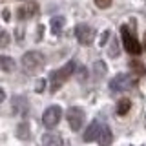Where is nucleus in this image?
Instances as JSON below:
<instances>
[{
    "label": "nucleus",
    "mask_w": 146,
    "mask_h": 146,
    "mask_svg": "<svg viewBox=\"0 0 146 146\" xmlns=\"http://www.w3.org/2000/svg\"><path fill=\"white\" fill-rule=\"evenodd\" d=\"M15 60L11 57H6V55H0V70L2 71H13L15 70Z\"/></svg>",
    "instance_id": "nucleus-12"
},
{
    "label": "nucleus",
    "mask_w": 146,
    "mask_h": 146,
    "mask_svg": "<svg viewBox=\"0 0 146 146\" xmlns=\"http://www.w3.org/2000/svg\"><path fill=\"white\" fill-rule=\"evenodd\" d=\"M97 141H99L100 146H111V143H113V131L110 130V126H106V124L100 126Z\"/></svg>",
    "instance_id": "nucleus-9"
},
{
    "label": "nucleus",
    "mask_w": 146,
    "mask_h": 146,
    "mask_svg": "<svg viewBox=\"0 0 146 146\" xmlns=\"http://www.w3.org/2000/svg\"><path fill=\"white\" fill-rule=\"evenodd\" d=\"M66 119H68V122H70L71 130H73V131H79L80 128H82V124H84V110L79 108V106L68 108Z\"/></svg>",
    "instance_id": "nucleus-5"
},
{
    "label": "nucleus",
    "mask_w": 146,
    "mask_h": 146,
    "mask_svg": "<svg viewBox=\"0 0 146 146\" xmlns=\"http://www.w3.org/2000/svg\"><path fill=\"white\" fill-rule=\"evenodd\" d=\"M75 36L80 46H90L95 38V29L88 24H79L75 27Z\"/></svg>",
    "instance_id": "nucleus-6"
},
{
    "label": "nucleus",
    "mask_w": 146,
    "mask_h": 146,
    "mask_svg": "<svg viewBox=\"0 0 146 146\" xmlns=\"http://www.w3.org/2000/svg\"><path fill=\"white\" fill-rule=\"evenodd\" d=\"M44 62V55L40 51H27L22 57V68L26 73H36L38 70H42Z\"/></svg>",
    "instance_id": "nucleus-2"
},
{
    "label": "nucleus",
    "mask_w": 146,
    "mask_h": 146,
    "mask_svg": "<svg viewBox=\"0 0 146 146\" xmlns=\"http://www.w3.org/2000/svg\"><path fill=\"white\" fill-rule=\"evenodd\" d=\"M86 77H88V75H86V68H80V70H79V80H84Z\"/></svg>",
    "instance_id": "nucleus-23"
},
{
    "label": "nucleus",
    "mask_w": 146,
    "mask_h": 146,
    "mask_svg": "<svg viewBox=\"0 0 146 146\" xmlns=\"http://www.w3.org/2000/svg\"><path fill=\"white\" fill-rule=\"evenodd\" d=\"M99 131H100V122H99V121H93L88 128H86L82 139H84L86 143H91V141H95V139L99 137Z\"/></svg>",
    "instance_id": "nucleus-10"
},
{
    "label": "nucleus",
    "mask_w": 146,
    "mask_h": 146,
    "mask_svg": "<svg viewBox=\"0 0 146 146\" xmlns=\"http://www.w3.org/2000/svg\"><path fill=\"white\" fill-rule=\"evenodd\" d=\"M117 55H119V44H117V40H113L111 48H110V57H117Z\"/></svg>",
    "instance_id": "nucleus-20"
},
{
    "label": "nucleus",
    "mask_w": 146,
    "mask_h": 146,
    "mask_svg": "<svg viewBox=\"0 0 146 146\" xmlns=\"http://www.w3.org/2000/svg\"><path fill=\"white\" fill-rule=\"evenodd\" d=\"M121 38H122V46H124V49L130 55H139L141 51H143L139 40L135 38V35L130 31L128 26H121Z\"/></svg>",
    "instance_id": "nucleus-4"
},
{
    "label": "nucleus",
    "mask_w": 146,
    "mask_h": 146,
    "mask_svg": "<svg viewBox=\"0 0 146 146\" xmlns=\"http://www.w3.org/2000/svg\"><path fill=\"white\" fill-rule=\"evenodd\" d=\"M95 73H97V79L104 77V73H106V64H104L102 60H97V62H95Z\"/></svg>",
    "instance_id": "nucleus-17"
},
{
    "label": "nucleus",
    "mask_w": 146,
    "mask_h": 146,
    "mask_svg": "<svg viewBox=\"0 0 146 146\" xmlns=\"http://www.w3.org/2000/svg\"><path fill=\"white\" fill-rule=\"evenodd\" d=\"M17 137H18V139H22V141L29 139V124H27L26 121L20 122V124L17 126Z\"/></svg>",
    "instance_id": "nucleus-13"
},
{
    "label": "nucleus",
    "mask_w": 146,
    "mask_h": 146,
    "mask_svg": "<svg viewBox=\"0 0 146 146\" xmlns=\"http://www.w3.org/2000/svg\"><path fill=\"white\" fill-rule=\"evenodd\" d=\"M7 44H9V33L7 31H0V49L6 48Z\"/></svg>",
    "instance_id": "nucleus-18"
},
{
    "label": "nucleus",
    "mask_w": 146,
    "mask_h": 146,
    "mask_svg": "<svg viewBox=\"0 0 146 146\" xmlns=\"http://www.w3.org/2000/svg\"><path fill=\"white\" fill-rule=\"evenodd\" d=\"M36 13H38V4L33 2V0H27V2L20 4V6L17 7V15L20 20H26V18H31L35 17Z\"/></svg>",
    "instance_id": "nucleus-8"
},
{
    "label": "nucleus",
    "mask_w": 146,
    "mask_h": 146,
    "mask_svg": "<svg viewBox=\"0 0 146 146\" xmlns=\"http://www.w3.org/2000/svg\"><path fill=\"white\" fill-rule=\"evenodd\" d=\"M4 99H6V93H4V90H2V88H0V104H2V102H4Z\"/></svg>",
    "instance_id": "nucleus-25"
},
{
    "label": "nucleus",
    "mask_w": 146,
    "mask_h": 146,
    "mask_svg": "<svg viewBox=\"0 0 146 146\" xmlns=\"http://www.w3.org/2000/svg\"><path fill=\"white\" fill-rule=\"evenodd\" d=\"M110 38V31H104L102 35H100V38H99V46L102 48V46H106V40Z\"/></svg>",
    "instance_id": "nucleus-21"
},
{
    "label": "nucleus",
    "mask_w": 146,
    "mask_h": 146,
    "mask_svg": "<svg viewBox=\"0 0 146 146\" xmlns=\"http://www.w3.org/2000/svg\"><path fill=\"white\" fill-rule=\"evenodd\" d=\"M143 49H146V33H144V38H143V46H141Z\"/></svg>",
    "instance_id": "nucleus-26"
},
{
    "label": "nucleus",
    "mask_w": 146,
    "mask_h": 146,
    "mask_svg": "<svg viewBox=\"0 0 146 146\" xmlns=\"http://www.w3.org/2000/svg\"><path fill=\"white\" fill-rule=\"evenodd\" d=\"M137 86V79L130 73H119L110 80V90L111 91H128Z\"/></svg>",
    "instance_id": "nucleus-3"
},
{
    "label": "nucleus",
    "mask_w": 146,
    "mask_h": 146,
    "mask_svg": "<svg viewBox=\"0 0 146 146\" xmlns=\"http://www.w3.org/2000/svg\"><path fill=\"white\" fill-rule=\"evenodd\" d=\"M144 126H146V117H144Z\"/></svg>",
    "instance_id": "nucleus-27"
},
{
    "label": "nucleus",
    "mask_w": 146,
    "mask_h": 146,
    "mask_svg": "<svg viewBox=\"0 0 146 146\" xmlns=\"http://www.w3.org/2000/svg\"><path fill=\"white\" fill-rule=\"evenodd\" d=\"M60 117H62V110L60 106H49L48 110L44 111V115H42V122H44V126L46 128H55L60 122Z\"/></svg>",
    "instance_id": "nucleus-7"
},
{
    "label": "nucleus",
    "mask_w": 146,
    "mask_h": 146,
    "mask_svg": "<svg viewBox=\"0 0 146 146\" xmlns=\"http://www.w3.org/2000/svg\"><path fill=\"white\" fill-rule=\"evenodd\" d=\"M62 144H64V141H62V137L58 133L49 131V133L42 135V146H62Z\"/></svg>",
    "instance_id": "nucleus-11"
},
{
    "label": "nucleus",
    "mask_w": 146,
    "mask_h": 146,
    "mask_svg": "<svg viewBox=\"0 0 146 146\" xmlns=\"http://www.w3.org/2000/svg\"><path fill=\"white\" fill-rule=\"evenodd\" d=\"M44 88H46V80H44V79H40L38 82H36V86H35V91H36V93H42Z\"/></svg>",
    "instance_id": "nucleus-22"
},
{
    "label": "nucleus",
    "mask_w": 146,
    "mask_h": 146,
    "mask_svg": "<svg viewBox=\"0 0 146 146\" xmlns=\"http://www.w3.org/2000/svg\"><path fill=\"white\" fill-rule=\"evenodd\" d=\"M130 108H131V100L130 99H121L117 102V113L119 115H126V113L130 111Z\"/></svg>",
    "instance_id": "nucleus-16"
},
{
    "label": "nucleus",
    "mask_w": 146,
    "mask_h": 146,
    "mask_svg": "<svg viewBox=\"0 0 146 146\" xmlns=\"http://www.w3.org/2000/svg\"><path fill=\"white\" fill-rule=\"evenodd\" d=\"M130 68H131V73H135V75H139V77L146 73V66L141 60H137V58L130 60Z\"/></svg>",
    "instance_id": "nucleus-15"
},
{
    "label": "nucleus",
    "mask_w": 146,
    "mask_h": 146,
    "mask_svg": "<svg viewBox=\"0 0 146 146\" xmlns=\"http://www.w3.org/2000/svg\"><path fill=\"white\" fill-rule=\"evenodd\" d=\"M75 68H77L75 60H70L68 64H64L60 70H55L51 75H49V90H51L53 93H55V91H58V90L62 88L64 82H66L73 73H75Z\"/></svg>",
    "instance_id": "nucleus-1"
},
{
    "label": "nucleus",
    "mask_w": 146,
    "mask_h": 146,
    "mask_svg": "<svg viewBox=\"0 0 146 146\" xmlns=\"http://www.w3.org/2000/svg\"><path fill=\"white\" fill-rule=\"evenodd\" d=\"M64 24H66V18H64V17H53L51 18V31L55 35H58L62 31Z\"/></svg>",
    "instance_id": "nucleus-14"
},
{
    "label": "nucleus",
    "mask_w": 146,
    "mask_h": 146,
    "mask_svg": "<svg viewBox=\"0 0 146 146\" xmlns=\"http://www.w3.org/2000/svg\"><path fill=\"white\" fill-rule=\"evenodd\" d=\"M111 2L113 0H95V6L100 7V9H106V7L111 6Z\"/></svg>",
    "instance_id": "nucleus-19"
},
{
    "label": "nucleus",
    "mask_w": 146,
    "mask_h": 146,
    "mask_svg": "<svg viewBox=\"0 0 146 146\" xmlns=\"http://www.w3.org/2000/svg\"><path fill=\"white\" fill-rule=\"evenodd\" d=\"M2 15H4V20H9V15H11V13H9V9H4Z\"/></svg>",
    "instance_id": "nucleus-24"
}]
</instances>
